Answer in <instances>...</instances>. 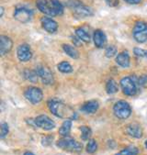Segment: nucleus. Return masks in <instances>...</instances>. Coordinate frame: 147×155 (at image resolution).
I'll use <instances>...</instances> for the list:
<instances>
[{
    "instance_id": "f257e3e1",
    "label": "nucleus",
    "mask_w": 147,
    "mask_h": 155,
    "mask_svg": "<svg viewBox=\"0 0 147 155\" xmlns=\"http://www.w3.org/2000/svg\"><path fill=\"white\" fill-rule=\"evenodd\" d=\"M48 107L51 113L58 117H70L71 119L76 118V114L62 101L55 99L50 100L48 102Z\"/></svg>"
},
{
    "instance_id": "f03ea898",
    "label": "nucleus",
    "mask_w": 147,
    "mask_h": 155,
    "mask_svg": "<svg viewBox=\"0 0 147 155\" xmlns=\"http://www.w3.org/2000/svg\"><path fill=\"white\" fill-rule=\"evenodd\" d=\"M67 6L71 8L74 14L78 18H87L93 15V11L90 8L85 6L79 0H68Z\"/></svg>"
},
{
    "instance_id": "7ed1b4c3",
    "label": "nucleus",
    "mask_w": 147,
    "mask_h": 155,
    "mask_svg": "<svg viewBox=\"0 0 147 155\" xmlns=\"http://www.w3.org/2000/svg\"><path fill=\"white\" fill-rule=\"evenodd\" d=\"M56 145L58 148H60L64 150H67V151H75V152H79L82 150V144L80 142H78L77 140H75L73 138L70 137H64L63 139L59 140L56 142Z\"/></svg>"
},
{
    "instance_id": "20e7f679",
    "label": "nucleus",
    "mask_w": 147,
    "mask_h": 155,
    "mask_svg": "<svg viewBox=\"0 0 147 155\" xmlns=\"http://www.w3.org/2000/svg\"><path fill=\"white\" fill-rule=\"evenodd\" d=\"M132 35L134 40L139 43L147 41V23L142 20L137 21L132 29Z\"/></svg>"
},
{
    "instance_id": "39448f33",
    "label": "nucleus",
    "mask_w": 147,
    "mask_h": 155,
    "mask_svg": "<svg viewBox=\"0 0 147 155\" xmlns=\"http://www.w3.org/2000/svg\"><path fill=\"white\" fill-rule=\"evenodd\" d=\"M114 115L120 119H127L132 114L131 106L124 100L118 101L113 107Z\"/></svg>"
},
{
    "instance_id": "423d86ee",
    "label": "nucleus",
    "mask_w": 147,
    "mask_h": 155,
    "mask_svg": "<svg viewBox=\"0 0 147 155\" xmlns=\"http://www.w3.org/2000/svg\"><path fill=\"white\" fill-rule=\"evenodd\" d=\"M24 96L28 101H29L33 105H36V104H39L42 100L43 93L40 88L35 87V86H31V87H28L25 90Z\"/></svg>"
},
{
    "instance_id": "0eeeda50",
    "label": "nucleus",
    "mask_w": 147,
    "mask_h": 155,
    "mask_svg": "<svg viewBox=\"0 0 147 155\" xmlns=\"http://www.w3.org/2000/svg\"><path fill=\"white\" fill-rule=\"evenodd\" d=\"M121 87L122 89V92L126 96L132 97L135 96L137 93V84L132 77H123L121 80Z\"/></svg>"
},
{
    "instance_id": "6e6552de",
    "label": "nucleus",
    "mask_w": 147,
    "mask_h": 155,
    "mask_svg": "<svg viewBox=\"0 0 147 155\" xmlns=\"http://www.w3.org/2000/svg\"><path fill=\"white\" fill-rule=\"evenodd\" d=\"M33 125L44 130H52L55 128L54 121L46 115H41V116H38L36 118H34Z\"/></svg>"
},
{
    "instance_id": "1a4fd4ad",
    "label": "nucleus",
    "mask_w": 147,
    "mask_h": 155,
    "mask_svg": "<svg viewBox=\"0 0 147 155\" xmlns=\"http://www.w3.org/2000/svg\"><path fill=\"white\" fill-rule=\"evenodd\" d=\"M32 15H33L32 10L26 7H18L14 11V18L21 23L28 22L32 19Z\"/></svg>"
},
{
    "instance_id": "9d476101",
    "label": "nucleus",
    "mask_w": 147,
    "mask_h": 155,
    "mask_svg": "<svg viewBox=\"0 0 147 155\" xmlns=\"http://www.w3.org/2000/svg\"><path fill=\"white\" fill-rule=\"evenodd\" d=\"M39 75V77L41 78L42 82L45 84H52L53 82H54V77H53V74L52 73V71L45 67V66H38L35 70Z\"/></svg>"
},
{
    "instance_id": "9b49d317",
    "label": "nucleus",
    "mask_w": 147,
    "mask_h": 155,
    "mask_svg": "<svg viewBox=\"0 0 147 155\" xmlns=\"http://www.w3.org/2000/svg\"><path fill=\"white\" fill-rule=\"evenodd\" d=\"M36 6L41 12H42L43 14L47 16H50V17L57 16L51 0H37Z\"/></svg>"
},
{
    "instance_id": "f8f14e48",
    "label": "nucleus",
    "mask_w": 147,
    "mask_h": 155,
    "mask_svg": "<svg viewBox=\"0 0 147 155\" xmlns=\"http://www.w3.org/2000/svg\"><path fill=\"white\" fill-rule=\"evenodd\" d=\"M18 58L21 61H28L32 57V49L28 44H21L18 46L17 50Z\"/></svg>"
},
{
    "instance_id": "ddd939ff",
    "label": "nucleus",
    "mask_w": 147,
    "mask_h": 155,
    "mask_svg": "<svg viewBox=\"0 0 147 155\" xmlns=\"http://www.w3.org/2000/svg\"><path fill=\"white\" fill-rule=\"evenodd\" d=\"M42 28L49 33H54L57 31L58 28V24L55 20H53L52 18L49 17H43L42 18Z\"/></svg>"
},
{
    "instance_id": "4468645a",
    "label": "nucleus",
    "mask_w": 147,
    "mask_h": 155,
    "mask_svg": "<svg viewBox=\"0 0 147 155\" xmlns=\"http://www.w3.org/2000/svg\"><path fill=\"white\" fill-rule=\"evenodd\" d=\"M12 46H13V42L9 37L5 35L0 36V54L2 56L9 52L12 49Z\"/></svg>"
},
{
    "instance_id": "2eb2a0df",
    "label": "nucleus",
    "mask_w": 147,
    "mask_h": 155,
    "mask_svg": "<svg viewBox=\"0 0 147 155\" xmlns=\"http://www.w3.org/2000/svg\"><path fill=\"white\" fill-rule=\"evenodd\" d=\"M126 133L135 139H141L142 137V130L140 125L136 123H131L126 127Z\"/></svg>"
},
{
    "instance_id": "dca6fc26",
    "label": "nucleus",
    "mask_w": 147,
    "mask_h": 155,
    "mask_svg": "<svg viewBox=\"0 0 147 155\" xmlns=\"http://www.w3.org/2000/svg\"><path fill=\"white\" fill-rule=\"evenodd\" d=\"M93 40L95 46L98 48H103L106 43H107V37L106 34L104 33L103 30L101 29H97L95 30L94 35H93Z\"/></svg>"
},
{
    "instance_id": "f3484780",
    "label": "nucleus",
    "mask_w": 147,
    "mask_h": 155,
    "mask_svg": "<svg viewBox=\"0 0 147 155\" xmlns=\"http://www.w3.org/2000/svg\"><path fill=\"white\" fill-rule=\"evenodd\" d=\"M116 63L121 67L128 68L131 64V60L128 51H122L116 56Z\"/></svg>"
},
{
    "instance_id": "a211bd4d",
    "label": "nucleus",
    "mask_w": 147,
    "mask_h": 155,
    "mask_svg": "<svg viewBox=\"0 0 147 155\" xmlns=\"http://www.w3.org/2000/svg\"><path fill=\"white\" fill-rule=\"evenodd\" d=\"M99 102L98 101H95V100H91V101H87L85 102L82 107H81V110L86 114H92V113H95L98 109H99Z\"/></svg>"
},
{
    "instance_id": "6ab92c4d",
    "label": "nucleus",
    "mask_w": 147,
    "mask_h": 155,
    "mask_svg": "<svg viewBox=\"0 0 147 155\" xmlns=\"http://www.w3.org/2000/svg\"><path fill=\"white\" fill-rule=\"evenodd\" d=\"M72 128V120L71 119H66L63 124L61 128L59 129V134L63 137H68L71 131Z\"/></svg>"
},
{
    "instance_id": "aec40b11",
    "label": "nucleus",
    "mask_w": 147,
    "mask_h": 155,
    "mask_svg": "<svg viewBox=\"0 0 147 155\" xmlns=\"http://www.w3.org/2000/svg\"><path fill=\"white\" fill-rule=\"evenodd\" d=\"M75 35L80 41H84L85 43H89L90 42L89 34H88L83 28H78L75 29Z\"/></svg>"
},
{
    "instance_id": "412c9836",
    "label": "nucleus",
    "mask_w": 147,
    "mask_h": 155,
    "mask_svg": "<svg viewBox=\"0 0 147 155\" xmlns=\"http://www.w3.org/2000/svg\"><path fill=\"white\" fill-rule=\"evenodd\" d=\"M23 74H24V78H25L26 80H28V81H29V82H32V83H36V82L38 81V78H40L36 71L29 70V69L24 70Z\"/></svg>"
},
{
    "instance_id": "4be33fe9",
    "label": "nucleus",
    "mask_w": 147,
    "mask_h": 155,
    "mask_svg": "<svg viewBox=\"0 0 147 155\" xmlns=\"http://www.w3.org/2000/svg\"><path fill=\"white\" fill-rule=\"evenodd\" d=\"M63 49H64L65 52L68 56H70L71 58H73V59H77V58L79 57V53H78V51H76V49H75L74 46L69 45V44H64V45H63Z\"/></svg>"
},
{
    "instance_id": "5701e85b",
    "label": "nucleus",
    "mask_w": 147,
    "mask_h": 155,
    "mask_svg": "<svg viewBox=\"0 0 147 155\" xmlns=\"http://www.w3.org/2000/svg\"><path fill=\"white\" fill-rule=\"evenodd\" d=\"M118 90H119V87H118L117 83L113 79H109L106 83V91L108 94H115V93L118 92Z\"/></svg>"
},
{
    "instance_id": "b1692460",
    "label": "nucleus",
    "mask_w": 147,
    "mask_h": 155,
    "mask_svg": "<svg viewBox=\"0 0 147 155\" xmlns=\"http://www.w3.org/2000/svg\"><path fill=\"white\" fill-rule=\"evenodd\" d=\"M138 152H139L138 148H136L135 146H129L123 149L122 150H121L120 152L116 153L115 155H137Z\"/></svg>"
},
{
    "instance_id": "393cba45",
    "label": "nucleus",
    "mask_w": 147,
    "mask_h": 155,
    "mask_svg": "<svg viewBox=\"0 0 147 155\" xmlns=\"http://www.w3.org/2000/svg\"><path fill=\"white\" fill-rule=\"evenodd\" d=\"M57 68L63 74H70L73 71V68L68 61H61V63L57 65Z\"/></svg>"
},
{
    "instance_id": "a878e982",
    "label": "nucleus",
    "mask_w": 147,
    "mask_h": 155,
    "mask_svg": "<svg viewBox=\"0 0 147 155\" xmlns=\"http://www.w3.org/2000/svg\"><path fill=\"white\" fill-rule=\"evenodd\" d=\"M80 130H81V138L83 140H87L90 139V137L92 135V131L89 127L82 126V127H80Z\"/></svg>"
},
{
    "instance_id": "bb28decb",
    "label": "nucleus",
    "mask_w": 147,
    "mask_h": 155,
    "mask_svg": "<svg viewBox=\"0 0 147 155\" xmlns=\"http://www.w3.org/2000/svg\"><path fill=\"white\" fill-rule=\"evenodd\" d=\"M56 15H62L64 13V6L59 0H51Z\"/></svg>"
},
{
    "instance_id": "cd10ccee",
    "label": "nucleus",
    "mask_w": 147,
    "mask_h": 155,
    "mask_svg": "<svg viewBox=\"0 0 147 155\" xmlns=\"http://www.w3.org/2000/svg\"><path fill=\"white\" fill-rule=\"evenodd\" d=\"M135 81L136 84L141 87H146L147 86V74H142L139 77H132Z\"/></svg>"
},
{
    "instance_id": "c85d7f7f",
    "label": "nucleus",
    "mask_w": 147,
    "mask_h": 155,
    "mask_svg": "<svg viewBox=\"0 0 147 155\" xmlns=\"http://www.w3.org/2000/svg\"><path fill=\"white\" fill-rule=\"evenodd\" d=\"M98 150V143L95 140L91 139L88 140V143L86 145V151L88 153H94Z\"/></svg>"
},
{
    "instance_id": "c756f323",
    "label": "nucleus",
    "mask_w": 147,
    "mask_h": 155,
    "mask_svg": "<svg viewBox=\"0 0 147 155\" xmlns=\"http://www.w3.org/2000/svg\"><path fill=\"white\" fill-rule=\"evenodd\" d=\"M105 54L108 58H112L117 54V48L113 45H109L106 48Z\"/></svg>"
},
{
    "instance_id": "7c9ffc66",
    "label": "nucleus",
    "mask_w": 147,
    "mask_h": 155,
    "mask_svg": "<svg viewBox=\"0 0 147 155\" xmlns=\"http://www.w3.org/2000/svg\"><path fill=\"white\" fill-rule=\"evenodd\" d=\"M8 130H9V128H8V125L6 123V122H3L1 124V138L4 139L8 133Z\"/></svg>"
},
{
    "instance_id": "2f4dec72",
    "label": "nucleus",
    "mask_w": 147,
    "mask_h": 155,
    "mask_svg": "<svg viewBox=\"0 0 147 155\" xmlns=\"http://www.w3.org/2000/svg\"><path fill=\"white\" fill-rule=\"evenodd\" d=\"M52 140H53V137L52 136H45V137L42 138V143L43 146H49V145L52 144Z\"/></svg>"
},
{
    "instance_id": "473e14b6",
    "label": "nucleus",
    "mask_w": 147,
    "mask_h": 155,
    "mask_svg": "<svg viewBox=\"0 0 147 155\" xmlns=\"http://www.w3.org/2000/svg\"><path fill=\"white\" fill-rule=\"evenodd\" d=\"M133 52L136 56L138 57H144V50L143 49H141V48H138V47H135L133 49Z\"/></svg>"
},
{
    "instance_id": "72a5a7b5",
    "label": "nucleus",
    "mask_w": 147,
    "mask_h": 155,
    "mask_svg": "<svg viewBox=\"0 0 147 155\" xmlns=\"http://www.w3.org/2000/svg\"><path fill=\"white\" fill-rule=\"evenodd\" d=\"M105 2L107 3L108 6H109L111 8H115L119 5L120 0H105Z\"/></svg>"
},
{
    "instance_id": "f704fd0d",
    "label": "nucleus",
    "mask_w": 147,
    "mask_h": 155,
    "mask_svg": "<svg viewBox=\"0 0 147 155\" xmlns=\"http://www.w3.org/2000/svg\"><path fill=\"white\" fill-rule=\"evenodd\" d=\"M124 1L131 5H137L142 2V0H124Z\"/></svg>"
},
{
    "instance_id": "c9c22d12",
    "label": "nucleus",
    "mask_w": 147,
    "mask_h": 155,
    "mask_svg": "<svg viewBox=\"0 0 147 155\" xmlns=\"http://www.w3.org/2000/svg\"><path fill=\"white\" fill-rule=\"evenodd\" d=\"M0 10H1V13H0V17H3V15H4V8H3V7L0 8Z\"/></svg>"
},
{
    "instance_id": "e433bc0d",
    "label": "nucleus",
    "mask_w": 147,
    "mask_h": 155,
    "mask_svg": "<svg viewBox=\"0 0 147 155\" xmlns=\"http://www.w3.org/2000/svg\"><path fill=\"white\" fill-rule=\"evenodd\" d=\"M24 155H35V154H33V153L31 152V151H26V152L24 153Z\"/></svg>"
},
{
    "instance_id": "4c0bfd02",
    "label": "nucleus",
    "mask_w": 147,
    "mask_h": 155,
    "mask_svg": "<svg viewBox=\"0 0 147 155\" xmlns=\"http://www.w3.org/2000/svg\"><path fill=\"white\" fill-rule=\"evenodd\" d=\"M144 57L147 58V51L146 50H144Z\"/></svg>"
},
{
    "instance_id": "58836bf2",
    "label": "nucleus",
    "mask_w": 147,
    "mask_h": 155,
    "mask_svg": "<svg viewBox=\"0 0 147 155\" xmlns=\"http://www.w3.org/2000/svg\"><path fill=\"white\" fill-rule=\"evenodd\" d=\"M145 148L147 149V140H145Z\"/></svg>"
}]
</instances>
